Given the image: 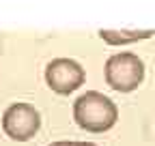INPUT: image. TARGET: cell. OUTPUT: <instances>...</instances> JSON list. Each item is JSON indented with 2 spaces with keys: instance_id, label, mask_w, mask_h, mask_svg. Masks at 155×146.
Returning a JSON list of instances; mask_svg holds the SVG:
<instances>
[{
  "instance_id": "1",
  "label": "cell",
  "mask_w": 155,
  "mask_h": 146,
  "mask_svg": "<svg viewBox=\"0 0 155 146\" xmlns=\"http://www.w3.org/2000/svg\"><path fill=\"white\" fill-rule=\"evenodd\" d=\"M73 120L88 133H106L119 120V107L104 93L86 90L73 103Z\"/></svg>"
},
{
  "instance_id": "2",
  "label": "cell",
  "mask_w": 155,
  "mask_h": 146,
  "mask_svg": "<svg viewBox=\"0 0 155 146\" xmlns=\"http://www.w3.org/2000/svg\"><path fill=\"white\" fill-rule=\"evenodd\" d=\"M104 78L116 93H134L144 82V62L134 52H116L104 65Z\"/></svg>"
},
{
  "instance_id": "3",
  "label": "cell",
  "mask_w": 155,
  "mask_h": 146,
  "mask_svg": "<svg viewBox=\"0 0 155 146\" xmlns=\"http://www.w3.org/2000/svg\"><path fill=\"white\" fill-rule=\"evenodd\" d=\"M41 129V114L30 103H11L2 114V131L13 142H28Z\"/></svg>"
},
{
  "instance_id": "4",
  "label": "cell",
  "mask_w": 155,
  "mask_h": 146,
  "mask_svg": "<svg viewBox=\"0 0 155 146\" xmlns=\"http://www.w3.org/2000/svg\"><path fill=\"white\" fill-rule=\"evenodd\" d=\"M45 84L56 95H71L80 88L86 80L82 65L73 58H54L45 67Z\"/></svg>"
},
{
  "instance_id": "5",
  "label": "cell",
  "mask_w": 155,
  "mask_h": 146,
  "mask_svg": "<svg viewBox=\"0 0 155 146\" xmlns=\"http://www.w3.org/2000/svg\"><path fill=\"white\" fill-rule=\"evenodd\" d=\"M151 36H155L153 28H147V30H104L101 28L99 30V39L112 47H123V45H131L138 41H147Z\"/></svg>"
},
{
  "instance_id": "6",
  "label": "cell",
  "mask_w": 155,
  "mask_h": 146,
  "mask_svg": "<svg viewBox=\"0 0 155 146\" xmlns=\"http://www.w3.org/2000/svg\"><path fill=\"white\" fill-rule=\"evenodd\" d=\"M48 146H78V142H71V140H61V142H52Z\"/></svg>"
},
{
  "instance_id": "7",
  "label": "cell",
  "mask_w": 155,
  "mask_h": 146,
  "mask_svg": "<svg viewBox=\"0 0 155 146\" xmlns=\"http://www.w3.org/2000/svg\"><path fill=\"white\" fill-rule=\"evenodd\" d=\"M78 146H97L95 142H78Z\"/></svg>"
}]
</instances>
